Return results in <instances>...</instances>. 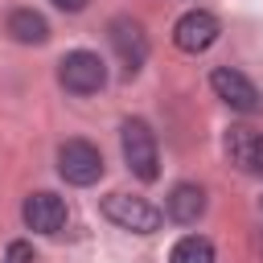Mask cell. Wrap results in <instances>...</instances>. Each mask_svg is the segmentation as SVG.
<instances>
[{"label":"cell","mask_w":263,"mask_h":263,"mask_svg":"<svg viewBox=\"0 0 263 263\" xmlns=\"http://www.w3.org/2000/svg\"><path fill=\"white\" fill-rule=\"evenodd\" d=\"M119 144H123V160L140 181H156L160 177V152H156V136L144 119H123L119 127Z\"/></svg>","instance_id":"cell-1"},{"label":"cell","mask_w":263,"mask_h":263,"mask_svg":"<svg viewBox=\"0 0 263 263\" xmlns=\"http://www.w3.org/2000/svg\"><path fill=\"white\" fill-rule=\"evenodd\" d=\"M103 214H107L119 230H132V234H152V230H160V222H164V214H160L156 205H148L144 197H132V193H111V197H103Z\"/></svg>","instance_id":"cell-2"},{"label":"cell","mask_w":263,"mask_h":263,"mask_svg":"<svg viewBox=\"0 0 263 263\" xmlns=\"http://www.w3.org/2000/svg\"><path fill=\"white\" fill-rule=\"evenodd\" d=\"M58 82H62L70 95H95V90H103V82H107V66H103L99 53H90V49H74V53L62 58V66H58Z\"/></svg>","instance_id":"cell-3"},{"label":"cell","mask_w":263,"mask_h":263,"mask_svg":"<svg viewBox=\"0 0 263 263\" xmlns=\"http://www.w3.org/2000/svg\"><path fill=\"white\" fill-rule=\"evenodd\" d=\"M58 173L70 185H95L103 177V152L90 140H66L58 148Z\"/></svg>","instance_id":"cell-4"},{"label":"cell","mask_w":263,"mask_h":263,"mask_svg":"<svg viewBox=\"0 0 263 263\" xmlns=\"http://www.w3.org/2000/svg\"><path fill=\"white\" fill-rule=\"evenodd\" d=\"M107 37H111V49H115L119 62H123V74L132 78V74L144 66V58H148V33H144V25L132 21V16H115V21L107 25Z\"/></svg>","instance_id":"cell-5"},{"label":"cell","mask_w":263,"mask_h":263,"mask_svg":"<svg viewBox=\"0 0 263 263\" xmlns=\"http://www.w3.org/2000/svg\"><path fill=\"white\" fill-rule=\"evenodd\" d=\"M210 86H214V95H218L226 107H234V111H242V115H251V111H259V107H263L259 86H255L247 74L230 70V66H218V70L210 74Z\"/></svg>","instance_id":"cell-6"},{"label":"cell","mask_w":263,"mask_h":263,"mask_svg":"<svg viewBox=\"0 0 263 263\" xmlns=\"http://www.w3.org/2000/svg\"><path fill=\"white\" fill-rule=\"evenodd\" d=\"M173 41H177V49H185V53H205V49L218 41V16H210V12H201V8L185 12V16L173 25Z\"/></svg>","instance_id":"cell-7"},{"label":"cell","mask_w":263,"mask_h":263,"mask_svg":"<svg viewBox=\"0 0 263 263\" xmlns=\"http://www.w3.org/2000/svg\"><path fill=\"white\" fill-rule=\"evenodd\" d=\"M21 218H25V226L29 230H37V234H58L62 226H66V201L58 197V193H29L25 197V205H21Z\"/></svg>","instance_id":"cell-8"},{"label":"cell","mask_w":263,"mask_h":263,"mask_svg":"<svg viewBox=\"0 0 263 263\" xmlns=\"http://www.w3.org/2000/svg\"><path fill=\"white\" fill-rule=\"evenodd\" d=\"M226 152L238 168L263 177V132L259 127H230L226 132Z\"/></svg>","instance_id":"cell-9"},{"label":"cell","mask_w":263,"mask_h":263,"mask_svg":"<svg viewBox=\"0 0 263 263\" xmlns=\"http://www.w3.org/2000/svg\"><path fill=\"white\" fill-rule=\"evenodd\" d=\"M164 210H168V218H173V222L189 226V222H197V218L205 214V189H201V185H193V181H181V185H173V193H168Z\"/></svg>","instance_id":"cell-10"},{"label":"cell","mask_w":263,"mask_h":263,"mask_svg":"<svg viewBox=\"0 0 263 263\" xmlns=\"http://www.w3.org/2000/svg\"><path fill=\"white\" fill-rule=\"evenodd\" d=\"M8 33H12V41H21V45H41V41L49 37V25H45V16L33 12V8H12V12H8Z\"/></svg>","instance_id":"cell-11"},{"label":"cell","mask_w":263,"mask_h":263,"mask_svg":"<svg viewBox=\"0 0 263 263\" xmlns=\"http://www.w3.org/2000/svg\"><path fill=\"white\" fill-rule=\"evenodd\" d=\"M168 263H214V242L201 234H185L168 251Z\"/></svg>","instance_id":"cell-12"},{"label":"cell","mask_w":263,"mask_h":263,"mask_svg":"<svg viewBox=\"0 0 263 263\" xmlns=\"http://www.w3.org/2000/svg\"><path fill=\"white\" fill-rule=\"evenodd\" d=\"M4 263H33V247H29V242H8Z\"/></svg>","instance_id":"cell-13"},{"label":"cell","mask_w":263,"mask_h":263,"mask_svg":"<svg viewBox=\"0 0 263 263\" xmlns=\"http://www.w3.org/2000/svg\"><path fill=\"white\" fill-rule=\"evenodd\" d=\"M53 4H58L62 12H82V8H86V0H53Z\"/></svg>","instance_id":"cell-14"}]
</instances>
